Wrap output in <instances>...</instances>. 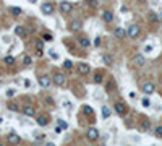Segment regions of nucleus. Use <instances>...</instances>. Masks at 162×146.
<instances>
[{
    "label": "nucleus",
    "instance_id": "1",
    "mask_svg": "<svg viewBox=\"0 0 162 146\" xmlns=\"http://www.w3.org/2000/svg\"><path fill=\"white\" fill-rule=\"evenodd\" d=\"M126 29H128V37H130V39H136V37L141 34L140 25H130Z\"/></svg>",
    "mask_w": 162,
    "mask_h": 146
},
{
    "label": "nucleus",
    "instance_id": "2",
    "mask_svg": "<svg viewBox=\"0 0 162 146\" xmlns=\"http://www.w3.org/2000/svg\"><path fill=\"white\" fill-rule=\"evenodd\" d=\"M113 36H115L118 41H123V39L128 36V29H125V28H122V26H118L113 29Z\"/></svg>",
    "mask_w": 162,
    "mask_h": 146
},
{
    "label": "nucleus",
    "instance_id": "3",
    "mask_svg": "<svg viewBox=\"0 0 162 146\" xmlns=\"http://www.w3.org/2000/svg\"><path fill=\"white\" fill-rule=\"evenodd\" d=\"M86 138H88L89 141H97V140H99V130L94 128V127L88 128V132H86Z\"/></svg>",
    "mask_w": 162,
    "mask_h": 146
},
{
    "label": "nucleus",
    "instance_id": "4",
    "mask_svg": "<svg viewBox=\"0 0 162 146\" xmlns=\"http://www.w3.org/2000/svg\"><path fill=\"white\" fill-rule=\"evenodd\" d=\"M81 28H83V21H81V19H72V21L68 23V29L73 31V33L81 31Z\"/></svg>",
    "mask_w": 162,
    "mask_h": 146
},
{
    "label": "nucleus",
    "instance_id": "5",
    "mask_svg": "<svg viewBox=\"0 0 162 146\" xmlns=\"http://www.w3.org/2000/svg\"><path fill=\"white\" fill-rule=\"evenodd\" d=\"M72 10H73V3L72 2H68V0H63V2H60V11H62L63 15L72 13Z\"/></svg>",
    "mask_w": 162,
    "mask_h": 146
},
{
    "label": "nucleus",
    "instance_id": "6",
    "mask_svg": "<svg viewBox=\"0 0 162 146\" xmlns=\"http://www.w3.org/2000/svg\"><path fill=\"white\" fill-rule=\"evenodd\" d=\"M76 72L80 73L81 76H86V75H89V72H91V67H89V64L81 62V64H78V67H76Z\"/></svg>",
    "mask_w": 162,
    "mask_h": 146
},
{
    "label": "nucleus",
    "instance_id": "7",
    "mask_svg": "<svg viewBox=\"0 0 162 146\" xmlns=\"http://www.w3.org/2000/svg\"><path fill=\"white\" fill-rule=\"evenodd\" d=\"M141 89H143V93L146 94V96H151V94H152L154 91H156V85H154L152 81H146Z\"/></svg>",
    "mask_w": 162,
    "mask_h": 146
},
{
    "label": "nucleus",
    "instance_id": "8",
    "mask_svg": "<svg viewBox=\"0 0 162 146\" xmlns=\"http://www.w3.org/2000/svg\"><path fill=\"white\" fill-rule=\"evenodd\" d=\"M7 143L8 145H19L21 143V138H19V135H16L15 132H10L8 135H7Z\"/></svg>",
    "mask_w": 162,
    "mask_h": 146
},
{
    "label": "nucleus",
    "instance_id": "9",
    "mask_svg": "<svg viewBox=\"0 0 162 146\" xmlns=\"http://www.w3.org/2000/svg\"><path fill=\"white\" fill-rule=\"evenodd\" d=\"M52 83H54V80H52V78H49L47 75H42V76H39V85H41L42 88L49 89L50 86H52Z\"/></svg>",
    "mask_w": 162,
    "mask_h": 146
},
{
    "label": "nucleus",
    "instance_id": "10",
    "mask_svg": "<svg viewBox=\"0 0 162 146\" xmlns=\"http://www.w3.org/2000/svg\"><path fill=\"white\" fill-rule=\"evenodd\" d=\"M54 10H55V7H54L52 2H44V3L41 5V11H42L44 15H52Z\"/></svg>",
    "mask_w": 162,
    "mask_h": 146
},
{
    "label": "nucleus",
    "instance_id": "11",
    "mask_svg": "<svg viewBox=\"0 0 162 146\" xmlns=\"http://www.w3.org/2000/svg\"><path fill=\"white\" fill-rule=\"evenodd\" d=\"M52 80H54V85H57V86H65L66 76H65L63 73H55L54 76H52Z\"/></svg>",
    "mask_w": 162,
    "mask_h": 146
},
{
    "label": "nucleus",
    "instance_id": "12",
    "mask_svg": "<svg viewBox=\"0 0 162 146\" xmlns=\"http://www.w3.org/2000/svg\"><path fill=\"white\" fill-rule=\"evenodd\" d=\"M144 64H146V58H144L143 54H138V55L133 57V67L140 68V67H144Z\"/></svg>",
    "mask_w": 162,
    "mask_h": 146
},
{
    "label": "nucleus",
    "instance_id": "13",
    "mask_svg": "<svg viewBox=\"0 0 162 146\" xmlns=\"http://www.w3.org/2000/svg\"><path fill=\"white\" fill-rule=\"evenodd\" d=\"M113 107H115V112H117L120 117H123L125 114H126V106L123 104V102H117V104L113 106Z\"/></svg>",
    "mask_w": 162,
    "mask_h": 146
},
{
    "label": "nucleus",
    "instance_id": "14",
    "mask_svg": "<svg viewBox=\"0 0 162 146\" xmlns=\"http://www.w3.org/2000/svg\"><path fill=\"white\" fill-rule=\"evenodd\" d=\"M23 114H25L26 117H34L36 115V109H34L33 106H25V107H23Z\"/></svg>",
    "mask_w": 162,
    "mask_h": 146
},
{
    "label": "nucleus",
    "instance_id": "15",
    "mask_svg": "<svg viewBox=\"0 0 162 146\" xmlns=\"http://www.w3.org/2000/svg\"><path fill=\"white\" fill-rule=\"evenodd\" d=\"M15 34H16V36L18 37H26L28 36V31H26V28L25 26H16V28H15Z\"/></svg>",
    "mask_w": 162,
    "mask_h": 146
},
{
    "label": "nucleus",
    "instance_id": "16",
    "mask_svg": "<svg viewBox=\"0 0 162 146\" xmlns=\"http://www.w3.org/2000/svg\"><path fill=\"white\" fill-rule=\"evenodd\" d=\"M102 19H104V23H107V25H110V23L113 21V13L109 10H105L104 13H102Z\"/></svg>",
    "mask_w": 162,
    "mask_h": 146
},
{
    "label": "nucleus",
    "instance_id": "17",
    "mask_svg": "<svg viewBox=\"0 0 162 146\" xmlns=\"http://www.w3.org/2000/svg\"><path fill=\"white\" fill-rule=\"evenodd\" d=\"M36 122H37L39 127H47L50 120H49V117H47V115H39L37 119H36Z\"/></svg>",
    "mask_w": 162,
    "mask_h": 146
},
{
    "label": "nucleus",
    "instance_id": "18",
    "mask_svg": "<svg viewBox=\"0 0 162 146\" xmlns=\"http://www.w3.org/2000/svg\"><path fill=\"white\" fill-rule=\"evenodd\" d=\"M148 21H149V23H157V21H161V19H159V13H156V11H149V13H148Z\"/></svg>",
    "mask_w": 162,
    "mask_h": 146
},
{
    "label": "nucleus",
    "instance_id": "19",
    "mask_svg": "<svg viewBox=\"0 0 162 146\" xmlns=\"http://www.w3.org/2000/svg\"><path fill=\"white\" fill-rule=\"evenodd\" d=\"M78 41H80V46H81V47H84V49H86V47H89V46H91L89 39L86 37V36H81L80 39H78Z\"/></svg>",
    "mask_w": 162,
    "mask_h": 146
},
{
    "label": "nucleus",
    "instance_id": "20",
    "mask_svg": "<svg viewBox=\"0 0 162 146\" xmlns=\"http://www.w3.org/2000/svg\"><path fill=\"white\" fill-rule=\"evenodd\" d=\"M8 11H10L11 15H13V16H18V15H21V13H23V10L19 8V7H10Z\"/></svg>",
    "mask_w": 162,
    "mask_h": 146
},
{
    "label": "nucleus",
    "instance_id": "21",
    "mask_svg": "<svg viewBox=\"0 0 162 146\" xmlns=\"http://www.w3.org/2000/svg\"><path fill=\"white\" fill-rule=\"evenodd\" d=\"M149 128H151V122H149L148 119H144L143 122H141V132H148Z\"/></svg>",
    "mask_w": 162,
    "mask_h": 146
},
{
    "label": "nucleus",
    "instance_id": "22",
    "mask_svg": "<svg viewBox=\"0 0 162 146\" xmlns=\"http://www.w3.org/2000/svg\"><path fill=\"white\" fill-rule=\"evenodd\" d=\"M83 112H84L86 114V115H93V114H94V110H93V107H91V106H88V104H84V106H83Z\"/></svg>",
    "mask_w": 162,
    "mask_h": 146
},
{
    "label": "nucleus",
    "instance_id": "23",
    "mask_svg": "<svg viewBox=\"0 0 162 146\" xmlns=\"http://www.w3.org/2000/svg\"><path fill=\"white\" fill-rule=\"evenodd\" d=\"M102 60H104V64H105V65H107V67H110V65H112V64H113V60H112V58H110V57H109V55H107V54H102Z\"/></svg>",
    "mask_w": 162,
    "mask_h": 146
},
{
    "label": "nucleus",
    "instance_id": "24",
    "mask_svg": "<svg viewBox=\"0 0 162 146\" xmlns=\"http://www.w3.org/2000/svg\"><path fill=\"white\" fill-rule=\"evenodd\" d=\"M102 117H104V119H109L110 117V109L107 106H102Z\"/></svg>",
    "mask_w": 162,
    "mask_h": 146
},
{
    "label": "nucleus",
    "instance_id": "25",
    "mask_svg": "<svg viewBox=\"0 0 162 146\" xmlns=\"http://www.w3.org/2000/svg\"><path fill=\"white\" fill-rule=\"evenodd\" d=\"M3 62H5L7 65H13L15 64V57H13V55H7V57L3 58Z\"/></svg>",
    "mask_w": 162,
    "mask_h": 146
},
{
    "label": "nucleus",
    "instance_id": "26",
    "mask_svg": "<svg viewBox=\"0 0 162 146\" xmlns=\"http://www.w3.org/2000/svg\"><path fill=\"white\" fill-rule=\"evenodd\" d=\"M63 68H65V70H72L73 68L72 60H65V62H63Z\"/></svg>",
    "mask_w": 162,
    "mask_h": 146
},
{
    "label": "nucleus",
    "instance_id": "27",
    "mask_svg": "<svg viewBox=\"0 0 162 146\" xmlns=\"http://www.w3.org/2000/svg\"><path fill=\"white\" fill-rule=\"evenodd\" d=\"M154 135H156L157 138H162V125L156 127V130H154Z\"/></svg>",
    "mask_w": 162,
    "mask_h": 146
},
{
    "label": "nucleus",
    "instance_id": "28",
    "mask_svg": "<svg viewBox=\"0 0 162 146\" xmlns=\"http://www.w3.org/2000/svg\"><path fill=\"white\" fill-rule=\"evenodd\" d=\"M8 109H10V110H13V112H19L18 104H8Z\"/></svg>",
    "mask_w": 162,
    "mask_h": 146
},
{
    "label": "nucleus",
    "instance_id": "29",
    "mask_svg": "<svg viewBox=\"0 0 162 146\" xmlns=\"http://www.w3.org/2000/svg\"><path fill=\"white\" fill-rule=\"evenodd\" d=\"M94 81H96V83H102V73H96V75H94Z\"/></svg>",
    "mask_w": 162,
    "mask_h": 146
},
{
    "label": "nucleus",
    "instance_id": "30",
    "mask_svg": "<svg viewBox=\"0 0 162 146\" xmlns=\"http://www.w3.org/2000/svg\"><path fill=\"white\" fill-rule=\"evenodd\" d=\"M101 41H102V39H101L99 36H97V37L93 41V46H94V47H99V46H101Z\"/></svg>",
    "mask_w": 162,
    "mask_h": 146
},
{
    "label": "nucleus",
    "instance_id": "31",
    "mask_svg": "<svg viewBox=\"0 0 162 146\" xmlns=\"http://www.w3.org/2000/svg\"><path fill=\"white\" fill-rule=\"evenodd\" d=\"M141 104H143V106H144V107H149V106H151V101H149V99H148V97H144V99H143V101H141Z\"/></svg>",
    "mask_w": 162,
    "mask_h": 146
},
{
    "label": "nucleus",
    "instance_id": "32",
    "mask_svg": "<svg viewBox=\"0 0 162 146\" xmlns=\"http://www.w3.org/2000/svg\"><path fill=\"white\" fill-rule=\"evenodd\" d=\"M42 37H44V41H52V34H50V33H44V36H42Z\"/></svg>",
    "mask_w": 162,
    "mask_h": 146
},
{
    "label": "nucleus",
    "instance_id": "33",
    "mask_svg": "<svg viewBox=\"0 0 162 146\" xmlns=\"http://www.w3.org/2000/svg\"><path fill=\"white\" fill-rule=\"evenodd\" d=\"M15 96V89H7V97H13Z\"/></svg>",
    "mask_w": 162,
    "mask_h": 146
},
{
    "label": "nucleus",
    "instance_id": "34",
    "mask_svg": "<svg viewBox=\"0 0 162 146\" xmlns=\"http://www.w3.org/2000/svg\"><path fill=\"white\" fill-rule=\"evenodd\" d=\"M88 2H89V5L93 7V8H94V7H97V5H99V2H97V0H88Z\"/></svg>",
    "mask_w": 162,
    "mask_h": 146
},
{
    "label": "nucleus",
    "instance_id": "35",
    "mask_svg": "<svg viewBox=\"0 0 162 146\" xmlns=\"http://www.w3.org/2000/svg\"><path fill=\"white\" fill-rule=\"evenodd\" d=\"M46 102H47L49 106H54V99H52L50 96H47V97H46Z\"/></svg>",
    "mask_w": 162,
    "mask_h": 146
},
{
    "label": "nucleus",
    "instance_id": "36",
    "mask_svg": "<svg viewBox=\"0 0 162 146\" xmlns=\"http://www.w3.org/2000/svg\"><path fill=\"white\" fill-rule=\"evenodd\" d=\"M58 125H60V127H62L63 130H65L66 127H68V125H66V122H63V120H58Z\"/></svg>",
    "mask_w": 162,
    "mask_h": 146
},
{
    "label": "nucleus",
    "instance_id": "37",
    "mask_svg": "<svg viewBox=\"0 0 162 146\" xmlns=\"http://www.w3.org/2000/svg\"><path fill=\"white\" fill-rule=\"evenodd\" d=\"M23 62H25V65H29L31 64V57H25V60H23Z\"/></svg>",
    "mask_w": 162,
    "mask_h": 146
},
{
    "label": "nucleus",
    "instance_id": "38",
    "mask_svg": "<svg viewBox=\"0 0 162 146\" xmlns=\"http://www.w3.org/2000/svg\"><path fill=\"white\" fill-rule=\"evenodd\" d=\"M144 50H146V52H151V50H152V46H146Z\"/></svg>",
    "mask_w": 162,
    "mask_h": 146
},
{
    "label": "nucleus",
    "instance_id": "39",
    "mask_svg": "<svg viewBox=\"0 0 162 146\" xmlns=\"http://www.w3.org/2000/svg\"><path fill=\"white\" fill-rule=\"evenodd\" d=\"M136 2H140V3H146L148 0H136Z\"/></svg>",
    "mask_w": 162,
    "mask_h": 146
},
{
    "label": "nucleus",
    "instance_id": "40",
    "mask_svg": "<svg viewBox=\"0 0 162 146\" xmlns=\"http://www.w3.org/2000/svg\"><path fill=\"white\" fill-rule=\"evenodd\" d=\"M159 19H161V21H162V11H161V13H159Z\"/></svg>",
    "mask_w": 162,
    "mask_h": 146
},
{
    "label": "nucleus",
    "instance_id": "41",
    "mask_svg": "<svg viewBox=\"0 0 162 146\" xmlns=\"http://www.w3.org/2000/svg\"><path fill=\"white\" fill-rule=\"evenodd\" d=\"M161 81H162V75H161Z\"/></svg>",
    "mask_w": 162,
    "mask_h": 146
}]
</instances>
